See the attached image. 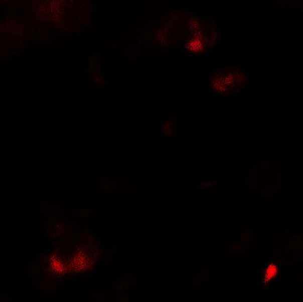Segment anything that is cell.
I'll return each mask as SVG.
<instances>
[{
    "instance_id": "6da1fadb",
    "label": "cell",
    "mask_w": 303,
    "mask_h": 302,
    "mask_svg": "<svg viewBox=\"0 0 303 302\" xmlns=\"http://www.w3.org/2000/svg\"><path fill=\"white\" fill-rule=\"evenodd\" d=\"M279 272L278 264L273 263V262L267 263L261 272V283L263 285H268V284L272 283L278 276Z\"/></svg>"
}]
</instances>
